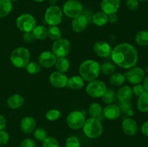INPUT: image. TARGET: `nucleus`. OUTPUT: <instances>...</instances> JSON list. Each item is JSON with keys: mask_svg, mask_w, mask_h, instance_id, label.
<instances>
[{"mask_svg": "<svg viewBox=\"0 0 148 147\" xmlns=\"http://www.w3.org/2000/svg\"><path fill=\"white\" fill-rule=\"evenodd\" d=\"M17 27L21 31L32 32L36 26V20L31 14L25 13L19 16L16 20Z\"/></svg>", "mask_w": 148, "mask_h": 147, "instance_id": "nucleus-6", "label": "nucleus"}, {"mask_svg": "<svg viewBox=\"0 0 148 147\" xmlns=\"http://www.w3.org/2000/svg\"><path fill=\"white\" fill-rule=\"evenodd\" d=\"M7 105L11 109H18L24 103V98L19 94H14L9 97L7 101Z\"/></svg>", "mask_w": 148, "mask_h": 147, "instance_id": "nucleus-21", "label": "nucleus"}, {"mask_svg": "<svg viewBox=\"0 0 148 147\" xmlns=\"http://www.w3.org/2000/svg\"><path fill=\"white\" fill-rule=\"evenodd\" d=\"M126 6L131 11H135L139 8L140 1L138 0H127Z\"/></svg>", "mask_w": 148, "mask_h": 147, "instance_id": "nucleus-39", "label": "nucleus"}, {"mask_svg": "<svg viewBox=\"0 0 148 147\" xmlns=\"http://www.w3.org/2000/svg\"><path fill=\"white\" fill-rule=\"evenodd\" d=\"M121 128L124 133L129 136L136 135L138 131V126L134 120L132 118H127L123 120L121 123Z\"/></svg>", "mask_w": 148, "mask_h": 147, "instance_id": "nucleus-18", "label": "nucleus"}, {"mask_svg": "<svg viewBox=\"0 0 148 147\" xmlns=\"http://www.w3.org/2000/svg\"><path fill=\"white\" fill-rule=\"evenodd\" d=\"M33 33L37 40H44L48 36V30L45 26L38 25L33 29Z\"/></svg>", "mask_w": 148, "mask_h": 147, "instance_id": "nucleus-29", "label": "nucleus"}, {"mask_svg": "<svg viewBox=\"0 0 148 147\" xmlns=\"http://www.w3.org/2000/svg\"><path fill=\"white\" fill-rule=\"evenodd\" d=\"M88 20L83 14L77 16L72 21V29L75 33H81L85 30L88 24Z\"/></svg>", "mask_w": 148, "mask_h": 147, "instance_id": "nucleus-17", "label": "nucleus"}, {"mask_svg": "<svg viewBox=\"0 0 148 147\" xmlns=\"http://www.w3.org/2000/svg\"><path fill=\"white\" fill-rule=\"evenodd\" d=\"M12 1H17V0H11Z\"/></svg>", "mask_w": 148, "mask_h": 147, "instance_id": "nucleus-53", "label": "nucleus"}, {"mask_svg": "<svg viewBox=\"0 0 148 147\" xmlns=\"http://www.w3.org/2000/svg\"><path fill=\"white\" fill-rule=\"evenodd\" d=\"M79 72L84 81L90 82L98 77L101 73V65L96 61L85 60L79 66Z\"/></svg>", "mask_w": 148, "mask_h": 147, "instance_id": "nucleus-2", "label": "nucleus"}, {"mask_svg": "<svg viewBox=\"0 0 148 147\" xmlns=\"http://www.w3.org/2000/svg\"><path fill=\"white\" fill-rule=\"evenodd\" d=\"M121 111L120 110L119 106L114 105V104H109L103 110V116L106 119L110 120L118 119L121 115Z\"/></svg>", "mask_w": 148, "mask_h": 147, "instance_id": "nucleus-16", "label": "nucleus"}, {"mask_svg": "<svg viewBox=\"0 0 148 147\" xmlns=\"http://www.w3.org/2000/svg\"><path fill=\"white\" fill-rule=\"evenodd\" d=\"M33 136H34V138L36 140L43 142L48 137V134L46 130H44L42 128H38L35 129V131H33Z\"/></svg>", "mask_w": 148, "mask_h": 147, "instance_id": "nucleus-35", "label": "nucleus"}, {"mask_svg": "<svg viewBox=\"0 0 148 147\" xmlns=\"http://www.w3.org/2000/svg\"><path fill=\"white\" fill-rule=\"evenodd\" d=\"M56 59H57V57L53 54V52L43 51L39 55L38 58V63L42 67L49 69L54 66Z\"/></svg>", "mask_w": 148, "mask_h": 147, "instance_id": "nucleus-12", "label": "nucleus"}, {"mask_svg": "<svg viewBox=\"0 0 148 147\" xmlns=\"http://www.w3.org/2000/svg\"><path fill=\"white\" fill-rule=\"evenodd\" d=\"M126 79L132 84H140L145 79V70L139 66H134L124 74Z\"/></svg>", "mask_w": 148, "mask_h": 147, "instance_id": "nucleus-11", "label": "nucleus"}, {"mask_svg": "<svg viewBox=\"0 0 148 147\" xmlns=\"http://www.w3.org/2000/svg\"><path fill=\"white\" fill-rule=\"evenodd\" d=\"M51 49L53 54L57 58L66 57L70 51V42L66 38H60L53 42Z\"/></svg>", "mask_w": 148, "mask_h": 147, "instance_id": "nucleus-9", "label": "nucleus"}, {"mask_svg": "<svg viewBox=\"0 0 148 147\" xmlns=\"http://www.w3.org/2000/svg\"><path fill=\"white\" fill-rule=\"evenodd\" d=\"M102 112V106L98 102H94V103L91 104L88 109V112H89L90 115L92 118H98V119H99L100 117L101 116Z\"/></svg>", "mask_w": 148, "mask_h": 147, "instance_id": "nucleus-30", "label": "nucleus"}, {"mask_svg": "<svg viewBox=\"0 0 148 147\" xmlns=\"http://www.w3.org/2000/svg\"><path fill=\"white\" fill-rule=\"evenodd\" d=\"M92 22L97 26H103L108 23V15L102 11L98 12L92 14Z\"/></svg>", "mask_w": 148, "mask_h": 147, "instance_id": "nucleus-24", "label": "nucleus"}, {"mask_svg": "<svg viewBox=\"0 0 148 147\" xmlns=\"http://www.w3.org/2000/svg\"><path fill=\"white\" fill-rule=\"evenodd\" d=\"M66 122L68 127H69L71 129L78 130L82 128L85 123V115L80 111H72L66 117Z\"/></svg>", "mask_w": 148, "mask_h": 147, "instance_id": "nucleus-10", "label": "nucleus"}, {"mask_svg": "<svg viewBox=\"0 0 148 147\" xmlns=\"http://www.w3.org/2000/svg\"><path fill=\"white\" fill-rule=\"evenodd\" d=\"M9 140H10V135L8 133L4 130L0 131V145H6L9 142Z\"/></svg>", "mask_w": 148, "mask_h": 147, "instance_id": "nucleus-40", "label": "nucleus"}, {"mask_svg": "<svg viewBox=\"0 0 148 147\" xmlns=\"http://www.w3.org/2000/svg\"><path fill=\"white\" fill-rule=\"evenodd\" d=\"M116 66L111 62H105L101 66V71L105 75H111L115 72Z\"/></svg>", "mask_w": 148, "mask_h": 147, "instance_id": "nucleus-33", "label": "nucleus"}, {"mask_svg": "<svg viewBox=\"0 0 148 147\" xmlns=\"http://www.w3.org/2000/svg\"><path fill=\"white\" fill-rule=\"evenodd\" d=\"M83 133L89 138H97L103 133V125L98 118H91L86 120L82 126Z\"/></svg>", "mask_w": 148, "mask_h": 147, "instance_id": "nucleus-4", "label": "nucleus"}, {"mask_svg": "<svg viewBox=\"0 0 148 147\" xmlns=\"http://www.w3.org/2000/svg\"><path fill=\"white\" fill-rule=\"evenodd\" d=\"M143 86H144L145 92H148V76H146V77L144 79V83H143Z\"/></svg>", "mask_w": 148, "mask_h": 147, "instance_id": "nucleus-48", "label": "nucleus"}, {"mask_svg": "<svg viewBox=\"0 0 148 147\" xmlns=\"http://www.w3.org/2000/svg\"><path fill=\"white\" fill-rule=\"evenodd\" d=\"M108 22L110 23H116L117 21H118V15L116 14V13H114V14H111L108 15Z\"/></svg>", "mask_w": 148, "mask_h": 147, "instance_id": "nucleus-46", "label": "nucleus"}, {"mask_svg": "<svg viewBox=\"0 0 148 147\" xmlns=\"http://www.w3.org/2000/svg\"><path fill=\"white\" fill-rule=\"evenodd\" d=\"M107 89H108L105 82L96 79L90 82L85 88L87 94L93 98L101 97L106 92Z\"/></svg>", "mask_w": 148, "mask_h": 147, "instance_id": "nucleus-8", "label": "nucleus"}, {"mask_svg": "<svg viewBox=\"0 0 148 147\" xmlns=\"http://www.w3.org/2000/svg\"><path fill=\"white\" fill-rule=\"evenodd\" d=\"M20 147H36V144L33 139L27 138L21 141Z\"/></svg>", "mask_w": 148, "mask_h": 147, "instance_id": "nucleus-41", "label": "nucleus"}, {"mask_svg": "<svg viewBox=\"0 0 148 147\" xmlns=\"http://www.w3.org/2000/svg\"><path fill=\"white\" fill-rule=\"evenodd\" d=\"M6 119L2 115L0 114V131H2L4 130V128H6Z\"/></svg>", "mask_w": 148, "mask_h": 147, "instance_id": "nucleus-47", "label": "nucleus"}, {"mask_svg": "<svg viewBox=\"0 0 148 147\" xmlns=\"http://www.w3.org/2000/svg\"><path fill=\"white\" fill-rule=\"evenodd\" d=\"M141 131L142 133L145 136L148 137V120L145 121L141 126Z\"/></svg>", "mask_w": 148, "mask_h": 147, "instance_id": "nucleus-45", "label": "nucleus"}, {"mask_svg": "<svg viewBox=\"0 0 148 147\" xmlns=\"http://www.w3.org/2000/svg\"><path fill=\"white\" fill-rule=\"evenodd\" d=\"M66 86L74 90H79L84 86V80L80 76H73L68 79Z\"/></svg>", "mask_w": 148, "mask_h": 147, "instance_id": "nucleus-22", "label": "nucleus"}, {"mask_svg": "<svg viewBox=\"0 0 148 147\" xmlns=\"http://www.w3.org/2000/svg\"><path fill=\"white\" fill-rule=\"evenodd\" d=\"M119 108L121 111H122L124 112H127V111L132 109V104L130 102V100L122 101V102H120Z\"/></svg>", "mask_w": 148, "mask_h": 147, "instance_id": "nucleus-43", "label": "nucleus"}, {"mask_svg": "<svg viewBox=\"0 0 148 147\" xmlns=\"http://www.w3.org/2000/svg\"><path fill=\"white\" fill-rule=\"evenodd\" d=\"M33 1H35L36 2H38V3H40V2H43L44 0H33Z\"/></svg>", "mask_w": 148, "mask_h": 147, "instance_id": "nucleus-51", "label": "nucleus"}, {"mask_svg": "<svg viewBox=\"0 0 148 147\" xmlns=\"http://www.w3.org/2000/svg\"><path fill=\"white\" fill-rule=\"evenodd\" d=\"M30 53L27 48L18 47L14 49L10 54V61L16 68H24L30 62Z\"/></svg>", "mask_w": 148, "mask_h": 147, "instance_id": "nucleus-3", "label": "nucleus"}, {"mask_svg": "<svg viewBox=\"0 0 148 147\" xmlns=\"http://www.w3.org/2000/svg\"><path fill=\"white\" fill-rule=\"evenodd\" d=\"M135 42L140 46H148V30H140L136 34Z\"/></svg>", "mask_w": 148, "mask_h": 147, "instance_id": "nucleus-28", "label": "nucleus"}, {"mask_svg": "<svg viewBox=\"0 0 148 147\" xmlns=\"http://www.w3.org/2000/svg\"><path fill=\"white\" fill-rule=\"evenodd\" d=\"M93 50L95 54L99 57L106 58L111 55L112 48L107 42L100 40V41H97L94 44Z\"/></svg>", "mask_w": 148, "mask_h": 147, "instance_id": "nucleus-15", "label": "nucleus"}, {"mask_svg": "<svg viewBox=\"0 0 148 147\" xmlns=\"http://www.w3.org/2000/svg\"><path fill=\"white\" fill-rule=\"evenodd\" d=\"M139 1H143V2H144V1H147L148 0H138Z\"/></svg>", "mask_w": 148, "mask_h": 147, "instance_id": "nucleus-52", "label": "nucleus"}, {"mask_svg": "<svg viewBox=\"0 0 148 147\" xmlns=\"http://www.w3.org/2000/svg\"><path fill=\"white\" fill-rule=\"evenodd\" d=\"M12 7L11 0H0V18L7 17L12 12Z\"/></svg>", "mask_w": 148, "mask_h": 147, "instance_id": "nucleus-23", "label": "nucleus"}, {"mask_svg": "<svg viewBox=\"0 0 148 147\" xmlns=\"http://www.w3.org/2000/svg\"><path fill=\"white\" fill-rule=\"evenodd\" d=\"M48 36L52 40H56L62 38V31L56 25L49 26L48 27Z\"/></svg>", "mask_w": 148, "mask_h": 147, "instance_id": "nucleus-31", "label": "nucleus"}, {"mask_svg": "<svg viewBox=\"0 0 148 147\" xmlns=\"http://www.w3.org/2000/svg\"><path fill=\"white\" fill-rule=\"evenodd\" d=\"M55 67L57 69V71L62 72V73H65L68 71L70 66L69 60L66 57L58 58L56 59V61L55 63Z\"/></svg>", "mask_w": 148, "mask_h": 147, "instance_id": "nucleus-26", "label": "nucleus"}, {"mask_svg": "<svg viewBox=\"0 0 148 147\" xmlns=\"http://www.w3.org/2000/svg\"><path fill=\"white\" fill-rule=\"evenodd\" d=\"M137 109L141 112H148V92H145L138 97Z\"/></svg>", "mask_w": 148, "mask_h": 147, "instance_id": "nucleus-25", "label": "nucleus"}, {"mask_svg": "<svg viewBox=\"0 0 148 147\" xmlns=\"http://www.w3.org/2000/svg\"><path fill=\"white\" fill-rule=\"evenodd\" d=\"M41 66L39 64L38 62L35 61H31L29 62L25 66L26 71L28 72L30 74H36L38 72H40V69H41Z\"/></svg>", "mask_w": 148, "mask_h": 147, "instance_id": "nucleus-34", "label": "nucleus"}, {"mask_svg": "<svg viewBox=\"0 0 148 147\" xmlns=\"http://www.w3.org/2000/svg\"><path fill=\"white\" fill-rule=\"evenodd\" d=\"M43 147H59V143L55 138L49 136L43 141Z\"/></svg>", "mask_w": 148, "mask_h": 147, "instance_id": "nucleus-37", "label": "nucleus"}, {"mask_svg": "<svg viewBox=\"0 0 148 147\" xmlns=\"http://www.w3.org/2000/svg\"><path fill=\"white\" fill-rule=\"evenodd\" d=\"M51 84L56 88H64L66 86L68 77L65 74L59 71H53L49 76Z\"/></svg>", "mask_w": 148, "mask_h": 147, "instance_id": "nucleus-13", "label": "nucleus"}, {"mask_svg": "<svg viewBox=\"0 0 148 147\" xmlns=\"http://www.w3.org/2000/svg\"><path fill=\"white\" fill-rule=\"evenodd\" d=\"M61 112L59 110L51 109L46 113V118L49 121H55L61 117Z\"/></svg>", "mask_w": 148, "mask_h": 147, "instance_id": "nucleus-36", "label": "nucleus"}, {"mask_svg": "<svg viewBox=\"0 0 148 147\" xmlns=\"http://www.w3.org/2000/svg\"><path fill=\"white\" fill-rule=\"evenodd\" d=\"M23 40L25 43H32V42L36 40L34 37V35H33V31L32 32H25L24 33L23 35Z\"/></svg>", "mask_w": 148, "mask_h": 147, "instance_id": "nucleus-44", "label": "nucleus"}, {"mask_svg": "<svg viewBox=\"0 0 148 147\" xmlns=\"http://www.w3.org/2000/svg\"><path fill=\"white\" fill-rule=\"evenodd\" d=\"M49 2L51 5H56L57 0H49Z\"/></svg>", "mask_w": 148, "mask_h": 147, "instance_id": "nucleus-49", "label": "nucleus"}, {"mask_svg": "<svg viewBox=\"0 0 148 147\" xmlns=\"http://www.w3.org/2000/svg\"><path fill=\"white\" fill-rule=\"evenodd\" d=\"M126 77L124 74L121 73H114L109 78V83L113 86H121L125 82Z\"/></svg>", "mask_w": 148, "mask_h": 147, "instance_id": "nucleus-27", "label": "nucleus"}, {"mask_svg": "<svg viewBox=\"0 0 148 147\" xmlns=\"http://www.w3.org/2000/svg\"><path fill=\"white\" fill-rule=\"evenodd\" d=\"M63 17V12L59 7L56 5H51L47 8L45 12V22L49 26L60 24Z\"/></svg>", "mask_w": 148, "mask_h": 147, "instance_id": "nucleus-5", "label": "nucleus"}, {"mask_svg": "<svg viewBox=\"0 0 148 147\" xmlns=\"http://www.w3.org/2000/svg\"><path fill=\"white\" fill-rule=\"evenodd\" d=\"M116 97L120 102L130 100L133 97L132 89L128 85L121 86L117 92Z\"/></svg>", "mask_w": 148, "mask_h": 147, "instance_id": "nucleus-20", "label": "nucleus"}, {"mask_svg": "<svg viewBox=\"0 0 148 147\" xmlns=\"http://www.w3.org/2000/svg\"><path fill=\"white\" fill-rule=\"evenodd\" d=\"M121 6V0H102L101 2V11L109 15L118 12Z\"/></svg>", "mask_w": 148, "mask_h": 147, "instance_id": "nucleus-14", "label": "nucleus"}, {"mask_svg": "<svg viewBox=\"0 0 148 147\" xmlns=\"http://www.w3.org/2000/svg\"><path fill=\"white\" fill-rule=\"evenodd\" d=\"M111 56L115 64L125 69L135 66L138 61L137 49L128 43H121L116 46L112 49Z\"/></svg>", "mask_w": 148, "mask_h": 147, "instance_id": "nucleus-1", "label": "nucleus"}, {"mask_svg": "<svg viewBox=\"0 0 148 147\" xmlns=\"http://www.w3.org/2000/svg\"><path fill=\"white\" fill-rule=\"evenodd\" d=\"M62 12L69 18H75L83 12V6L78 0H67L64 4Z\"/></svg>", "mask_w": 148, "mask_h": 147, "instance_id": "nucleus-7", "label": "nucleus"}, {"mask_svg": "<svg viewBox=\"0 0 148 147\" xmlns=\"http://www.w3.org/2000/svg\"><path fill=\"white\" fill-rule=\"evenodd\" d=\"M65 146L66 147H79L80 142L79 140L75 136H69L66 138L65 141Z\"/></svg>", "mask_w": 148, "mask_h": 147, "instance_id": "nucleus-38", "label": "nucleus"}, {"mask_svg": "<svg viewBox=\"0 0 148 147\" xmlns=\"http://www.w3.org/2000/svg\"><path fill=\"white\" fill-rule=\"evenodd\" d=\"M116 97V92L113 89H108L101 97H102V100L104 103L109 105V104H112L115 101Z\"/></svg>", "mask_w": 148, "mask_h": 147, "instance_id": "nucleus-32", "label": "nucleus"}, {"mask_svg": "<svg viewBox=\"0 0 148 147\" xmlns=\"http://www.w3.org/2000/svg\"><path fill=\"white\" fill-rule=\"evenodd\" d=\"M132 91H133V94H134V95L137 97L140 96L142 94H143L145 92L143 85L140 84H135V86L132 88Z\"/></svg>", "mask_w": 148, "mask_h": 147, "instance_id": "nucleus-42", "label": "nucleus"}, {"mask_svg": "<svg viewBox=\"0 0 148 147\" xmlns=\"http://www.w3.org/2000/svg\"><path fill=\"white\" fill-rule=\"evenodd\" d=\"M20 129L25 133H31L35 131L36 127V120L33 117L26 116L24 117L20 121Z\"/></svg>", "mask_w": 148, "mask_h": 147, "instance_id": "nucleus-19", "label": "nucleus"}, {"mask_svg": "<svg viewBox=\"0 0 148 147\" xmlns=\"http://www.w3.org/2000/svg\"><path fill=\"white\" fill-rule=\"evenodd\" d=\"M126 113H127L128 115H130V116H132V115H134V112H133V111L132 110V109L130 110L127 111V112H126Z\"/></svg>", "mask_w": 148, "mask_h": 147, "instance_id": "nucleus-50", "label": "nucleus"}]
</instances>
